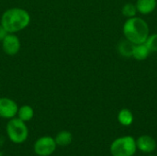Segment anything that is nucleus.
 <instances>
[{
  "label": "nucleus",
  "mask_w": 157,
  "mask_h": 156,
  "mask_svg": "<svg viewBox=\"0 0 157 156\" xmlns=\"http://www.w3.org/2000/svg\"><path fill=\"white\" fill-rule=\"evenodd\" d=\"M57 144L54 138H52L51 136H42L34 143L33 150L37 155L50 156L54 153Z\"/></svg>",
  "instance_id": "39448f33"
},
{
  "label": "nucleus",
  "mask_w": 157,
  "mask_h": 156,
  "mask_svg": "<svg viewBox=\"0 0 157 156\" xmlns=\"http://www.w3.org/2000/svg\"><path fill=\"white\" fill-rule=\"evenodd\" d=\"M149 156H156V155H154V154H150Z\"/></svg>",
  "instance_id": "a211bd4d"
},
{
  "label": "nucleus",
  "mask_w": 157,
  "mask_h": 156,
  "mask_svg": "<svg viewBox=\"0 0 157 156\" xmlns=\"http://www.w3.org/2000/svg\"><path fill=\"white\" fill-rule=\"evenodd\" d=\"M150 50L148 49V47L145 45V43H142V44H136L133 50V54L132 57L134 59H136L137 61H144L145 60L150 53Z\"/></svg>",
  "instance_id": "ddd939ff"
},
{
  "label": "nucleus",
  "mask_w": 157,
  "mask_h": 156,
  "mask_svg": "<svg viewBox=\"0 0 157 156\" xmlns=\"http://www.w3.org/2000/svg\"><path fill=\"white\" fill-rule=\"evenodd\" d=\"M135 6L139 13L148 15L156 8L157 0H137Z\"/></svg>",
  "instance_id": "1a4fd4ad"
},
{
  "label": "nucleus",
  "mask_w": 157,
  "mask_h": 156,
  "mask_svg": "<svg viewBox=\"0 0 157 156\" xmlns=\"http://www.w3.org/2000/svg\"><path fill=\"white\" fill-rule=\"evenodd\" d=\"M136 150V141L132 136L118 138L110 145V154L112 156H133Z\"/></svg>",
  "instance_id": "20e7f679"
},
{
  "label": "nucleus",
  "mask_w": 157,
  "mask_h": 156,
  "mask_svg": "<svg viewBox=\"0 0 157 156\" xmlns=\"http://www.w3.org/2000/svg\"><path fill=\"white\" fill-rule=\"evenodd\" d=\"M137 8L136 6L132 4V3H127L123 6L122 9H121V13L124 17L130 18V17H133L136 16L137 13Z\"/></svg>",
  "instance_id": "2eb2a0df"
},
{
  "label": "nucleus",
  "mask_w": 157,
  "mask_h": 156,
  "mask_svg": "<svg viewBox=\"0 0 157 156\" xmlns=\"http://www.w3.org/2000/svg\"><path fill=\"white\" fill-rule=\"evenodd\" d=\"M118 120L122 126H130L133 122V115L128 108H122L118 114Z\"/></svg>",
  "instance_id": "4468645a"
},
{
  "label": "nucleus",
  "mask_w": 157,
  "mask_h": 156,
  "mask_svg": "<svg viewBox=\"0 0 157 156\" xmlns=\"http://www.w3.org/2000/svg\"><path fill=\"white\" fill-rule=\"evenodd\" d=\"M8 34V32L5 29V28L0 24V41H2L5 38H6V36Z\"/></svg>",
  "instance_id": "f3484780"
},
{
  "label": "nucleus",
  "mask_w": 157,
  "mask_h": 156,
  "mask_svg": "<svg viewBox=\"0 0 157 156\" xmlns=\"http://www.w3.org/2000/svg\"><path fill=\"white\" fill-rule=\"evenodd\" d=\"M149 32L147 22L141 17H130L123 25V34L125 38L135 45L144 43L150 35Z\"/></svg>",
  "instance_id": "f03ea898"
},
{
  "label": "nucleus",
  "mask_w": 157,
  "mask_h": 156,
  "mask_svg": "<svg viewBox=\"0 0 157 156\" xmlns=\"http://www.w3.org/2000/svg\"><path fill=\"white\" fill-rule=\"evenodd\" d=\"M17 117L24 122H28L33 119L34 109L29 105H23L21 107H18Z\"/></svg>",
  "instance_id": "f8f14e48"
},
{
  "label": "nucleus",
  "mask_w": 157,
  "mask_h": 156,
  "mask_svg": "<svg viewBox=\"0 0 157 156\" xmlns=\"http://www.w3.org/2000/svg\"><path fill=\"white\" fill-rule=\"evenodd\" d=\"M137 149L145 154H151L156 149V142L150 135H142L136 141Z\"/></svg>",
  "instance_id": "6e6552de"
},
{
  "label": "nucleus",
  "mask_w": 157,
  "mask_h": 156,
  "mask_svg": "<svg viewBox=\"0 0 157 156\" xmlns=\"http://www.w3.org/2000/svg\"><path fill=\"white\" fill-rule=\"evenodd\" d=\"M18 106L12 98L3 97H0V118L10 120L17 116Z\"/></svg>",
  "instance_id": "0eeeda50"
},
{
  "label": "nucleus",
  "mask_w": 157,
  "mask_h": 156,
  "mask_svg": "<svg viewBox=\"0 0 157 156\" xmlns=\"http://www.w3.org/2000/svg\"><path fill=\"white\" fill-rule=\"evenodd\" d=\"M144 43L148 47L150 51L157 52V33L149 35Z\"/></svg>",
  "instance_id": "dca6fc26"
},
{
  "label": "nucleus",
  "mask_w": 157,
  "mask_h": 156,
  "mask_svg": "<svg viewBox=\"0 0 157 156\" xmlns=\"http://www.w3.org/2000/svg\"><path fill=\"white\" fill-rule=\"evenodd\" d=\"M6 132L8 139L16 144L23 143L29 137V129L26 122L17 117L8 120L6 126Z\"/></svg>",
  "instance_id": "7ed1b4c3"
},
{
  "label": "nucleus",
  "mask_w": 157,
  "mask_h": 156,
  "mask_svg": "<svg viewBox=\"0 0 157 156\" xmlns=\"http://www.w3.org/2000/svg\"><path fill=\"white\" fill-rule=\"evenodd\" d=\"M134 47H135L134 43H132L129 40L125 39V40H122L119 42L118 51L121 56H123L125 58H130V57H132Z\"/></svg>",
  "instance_id": "9d476101"
},
{
  "label": "nucleus",
  "mask_w": 157,
  "mask_h": 156,
  "mask_svg": "<svg viewBox=\"0 0 157 156\" xmlns=\"http://www.w3.org/2000/svg\"><path fill=\"white\" fill-rule=\"evenodd\" d=\"M1 42H2V49L6 55L14 56L17 55L20 51L21 48L20 40L15 33H8Z\"/></svg>",
  "instance_id": "423d86ee"
},
{
  "label": "nucleus",
  "mask_w": 157,
  "mask_h": 156,
  "mask_svg": "<svg viewBox=\"0 0 157 156\" xmlns=\"http://www.w3.org/2000/svg\"><path fill=\"white\" fill-rule=\"evenodd\" d=\"M54 141L57 146H61V147L68 146L73 142V134L68 131H62L56 134Z\"/></svg>",
  "instance_id": "9b49d317"
},
{
  "label": "nucleus",
  "mask_w": 157,
  "mask_h": 156,
  "mask_svg": "<svg viewBox=\"0 0 157 156\" xmlns=\"http://www.w3.org/2000/svg\"><path fill=\"white\" fill-rule=\"evenodd\" d=\"M29 13L21 7L6 9L1 16L0 24L8 33H17L25 29L30 23Z\"/></svg>",
  "instance_id": "f257e3e1"
}]
</instances>
